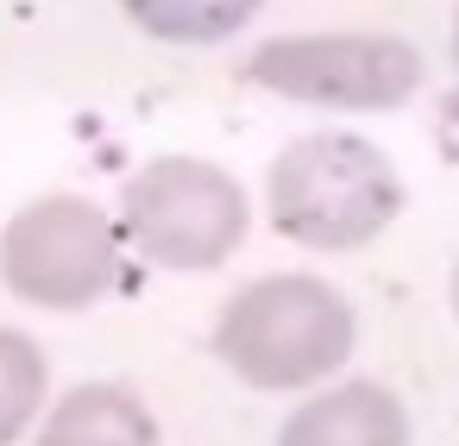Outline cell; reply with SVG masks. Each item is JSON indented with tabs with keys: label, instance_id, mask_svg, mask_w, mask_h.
Instances as JSON below:
<instances>
[{
	"label": "cell",
	"instance_id": "1",
	"mask_svg": "<svg viewBox=\"0 0 459 446\" xmlns=\"http://www.w3.org/2000/svg\"><path fill=\"white\" fill-rule=\"evenodd\" d=\"M409 189L384 145L365 133H302L277 151L264 176V214L290 245L308 252H359L371 245L396 214Z\"/></svg>",
	"mask_w": 459,
	"mask_h": 446
},
{
	"label": "cell",
	"instance_id": "2",
	"mask_svg": "<svg viewBox=\"0 0 459 446\" xmlns=\"http://www.w3.org/2000/svg\"><path fill=\"white\" fill-rule=\"evenodd\" d=\"M359 346L352 302L308 270L246 283L214 321V358L252 390H308L333 377Z\"/></svg>",
	"mask_w": 459,
	"mask_h": 446
},
{
	"label": "cell",
	"instance_id": "3",
	"mask_svg": "<svg viewBox=\"0 0 459 446\" xmlns=\"http://www.w3.org/2000/svg\"><path fill=\"white\" fill-rule=\"evenodd\" d=\"M252 227V195L208 158H152L120 189V233L158 270H214Z\"/></svg>",
	"mask_w": 459,
	"mask_h": 446
},
{
	"label": "cell",
	"instance_id": "4",
	"mask_svg": "<svg viewBox=\"0 0 459 446\" xmlns=\"http://www.w3.org/2000/svg\"><path fill=\"white\" fill-rule=\"evenodd\" d=\"M0 283L32 308H95L120 283V227L89 195H39L0 227Z\"/></svg>",
	"mask_w": 459,
	"mask_h": 446
},
{
	"label": "cell",
	"instance_id": "5",
	"mask_svg": "<svg viewBox=\"0 0 459 446\" xmlns=\"http://www.w3.org/2000/svg\"><path fill=\"white\" fill-rule=\"evenodd\" d=\"M246 76L283 101L384 114L421 89V51L396 32H283L246 57Z\"/></svg>",
	"mask_w": 459,
	"mask_h": 446
},
{
	"label": "cell",
	"instance_id": "6",
	"mask_svg": "<svg viewBox=\"0 0 459 446\" xmlns=\"http://www.w3.org/2000/svg\"><path fill=\"white\" fill-rule=\"evenodd\" d=\"M409 440H415V427H409L403 396L371 377L315 390L277 427V446H409Z\"/></svg>",
	"mask_w": 459,
	"mask_h": 446
},
{
	"label": "cell",
	"instance_id": "7",
	"mask_svg": "<svg viewBox=\"0 0 459 446\" xmlns=\"http://www.w3.org/2000/svg\"><path fill=\"white\" fill-rule=\"evenodd\" d=\"M39 446H164V433L126 383H76L39 421Z\"/></svg>",
	"mask_w": 459,
	"mask_h": 446
},
{
	"label": "cell",
	"instance_id": "8",
	"mask_svg": "<svg viewBox=\"0 0 459 446\" xmlns=\"http://www.w3.org/2000/svg\"><path fill=\"white\" fill-rule=\"evenodd\" d=\"M120 7L164 45H221L239 26H252L264 0H120Z\"/></svg>",
	"mask_w": 459,
	"mask_h": 446
},
{
	"label": "cell",
	"instance_id": "9",
	"mask_svg": "<svg viewBox=\"0 0 459 446\" xmlns=\"http://www.w3.org/2000/svg\"><path fill=\"white\" fill-rule=\"evenodd\" d=\"M45 390H51L45 346L20 327H0V446H13L45 415Z\"/></svg>",
	"mask_w": 459,
	"mask_h": 446
},
{
	"label": "cell",
	"instance_id": "10",
	"mask_svg": "<svg viewBox=\"0 0 459 446\" xmlns=\"http://www.w3.org/2000/svg\"><path fill=\"white\" fill-rule=\"evenodd\" d=\"M453 64H459V0H453Z\"/></svg>",
	"mask_w": 459,
	"mask_h": 446
},
{
	"label": "cell",
	"instance_id": "11",
	"mask_svg": "<svg viewBox=\"0 0 459 446\" xmlns=\"http://www.w3.org/2000/svg\"><path fill=\"white\" fill-rule=\"evenodd\" d=\"M453 314H459V264H453Z\"/></svg>",
	"mask_w": 459,
	"mask_h": 446
}]
</instances>
